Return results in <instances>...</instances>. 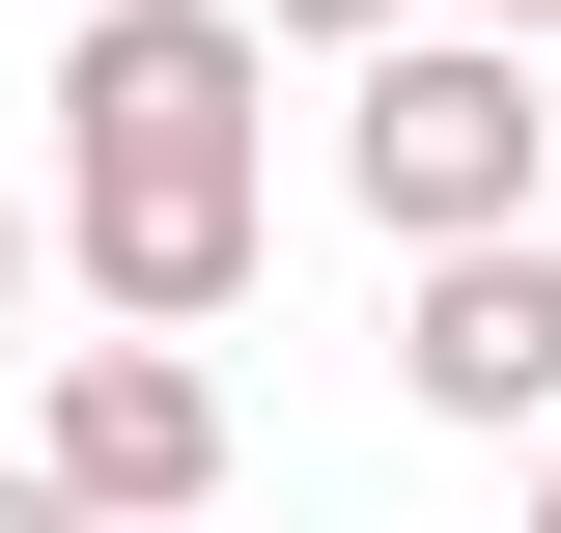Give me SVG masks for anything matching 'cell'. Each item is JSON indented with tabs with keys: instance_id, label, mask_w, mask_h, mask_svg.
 I'll return each mask as SVG.
<instances>
[{
	"instance_id": "obj_1",
	"label": "cell",
	"mask_w": 561,
	"mask_h": 533,
	"mask_svg": "<svg viewBox=\"0 0 561 533\" xmlns=\"http://www.w3.org/2000/svg\"><path fill=\"white\" fill-rule=\"evenodd\" d=\"M280 253V57L225 0H84L57 29V281L84 337H169L197 365Z\"/></svg>"
},
{
	"instance_id": "obj_2",
	"label": "cell",
	"mask_w": 561,
	"mask_h": 533,
	"mask_svg": "<svg viewBox=\"0 0 561 533\" xmlns=\"http://www.w3.org/2000/svg\"><path fill=\"white\" fill-rule=\"evenodd\" d=\"M337 197L393 225V253H534L561 225V84L505 57V29H393V57L337 84Z\"/></svg>"
},
{
	"instance_id": "obj_3",
	"label": "cell",
	"mask_w": 561,
	"mask_h": 533,
	"mask_svg": "<svg viewBox=\"0 0 561 533\" xmlns=\"http://www.w3.org/2000/svg\"><path fill=\"white\" fill-rule=\"evenodd\" d=\"M28 477H57L84 533H225V365H169V337H57Z\"/></svg>"
},
{
	"instance_id": "obj_4",
	"label": "cell",
	"mask_w": 561,
	"mask_h": 533,
	"mask_svg": "<svg viewBox=\"0 0 561 533\" xmlns=\"http://www.w3.org/2000/svg\"><path fill=\"white\" fill-rule=\"evenodd\" d=\"M393 394L561 450V225H534V253H421V281H393Z\"/></svg>"
},
{
	"instance_id": "obj_5",
	"label": "cell",
	"mask_w": 561,
	"mask_h": 533,
	"mask_svg": "<svg viewBox=\"0 0 561 533\" xmlns=\"http://www.w3.org/2000/svg\"><path fill=\"white\" fill-rule=\"evenodd\" d=\"M225 29H253V57H337V84H365L393 29H449V0H225Z\"/></svg>"
},
{
	"instance_id": "obj_6",
	"label": "cell",
	"mask_w": 561,
	"mask_h": 533,
	"mask_svg": "<svg viewBox=\"0 0 561 533\" xmlns=\"http://www.w3.org/2000/svg\"><path fill=\"white\" fill-rule=\"evenodd\" d=\"M28 281H57V225H28V197H0V337H28Z\"/></svg>"
},
{
	"instance_id": "obj_7",
	"label": "cell",
	"mask_w": 561,
	"mask_h": 533,
	"mask_svg": "<svg viewBox=\"0 0 561 533\" xmlns=\"http://www.w3.org/2000/svg\"><path fill=\"white\" fill-rule=\"evenodd\" d=\"M449 29H505V57H561V0H449Z\"/></svg>"
},
{
	"instance_id": "obj_8",
	"label": "cell",
	"mask_w": 561,
	"mask_h": 533,
	"mask_svg": "<svg viewBox=\"0 0 561 533\" xmlns=\"http://www.w3.org/2000/svg\"><path fill=\"white\" fill-rule=\"evenodd\" d=\"M0 533H84V506H57V477H28V450H0Z\"/></svg>"
},
{
	"instance_id": "obj_9",
	"label": "cell",
	"mask_w": 561,
	"mask_h": 533,
	"mask_svg": "<svg viewBox=\"0 0 561 533\" xmlns=\"http://www.w3.org/2000/svg\"><path fill=\"white\" fill-rule=\"evenodd\" d=\"M505 533H561V450H534V506H505Z\"/></svg>"
},
{
	"instance_id": "obj_10",
	"label": "cell",
	"mask_w": 561,
	"mask_h": 533,
	"mask_svg": "<svg viewBox=\"0 0 561 533\" xmlns=\"http://www.w3.org/2000/svg\"><path fill=\"white\" fill-rule=\"evenodd\" d=\"M225 533H253V506H225Z\"/></svg>"
},
{
	"instance_id": "obj_11",
	"label": "cell",
	"mask_w": 561,
	"mask_h": 533,
	"mask_svg": "<svg viewBox=\"0 0 561 533\" xmlns=\"http://www.w3.org/2000/svg\"><path fill=\"white\" fill-rule=\"evenodd\" d=\"M57 29H84V0H57Z\"/></svg>"
}]
</instances>
